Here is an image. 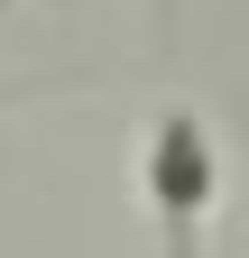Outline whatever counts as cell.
<instances>
[{
	"label": "cell",
	"mask_w": 249,
	"mask_h": 258,
	"mask_svg": "<svg viewBox=\"0 0 249 258\" xmlns=\"http://www.w3.org/2000/svg\"><path fill=\"white\" fill-rule=\"evenodd\" d=\"M148 212H157V249L166 258H203V231H212V203H222V148H212V120L166 102L148 120Z\"/></svg>",
	"instance_id": "6da1fadb"
},
{
	"label": "cell",
	"mask_w": 249,
	"mask_h": 258,
	"mask_svg": "<svg viewBox=\"0 0 249 258\" xmlns=\"http://www.w3.org/2000/svg\"><path fill=\"white\" fill-rule=\"evenodd\" d=\"M157 28H175V0H157Z\"/></svg>",
	"instance_id": "7a4b0ae2"
},
{
	"label": "cell",
	"mask_w": 249,
	"mask_h": 258,
	"mask_svg": "<svg viewBox=\"0 0 249 258\" xmlns=\"http://www.w3.org/2000/svg\"><path fill=\"white\" fill-rule=\"evenodd\" d=\"M0 10H10V0H0Z\"/></svg>",
	"instance_id": "3957f363"
}]
</instances>
